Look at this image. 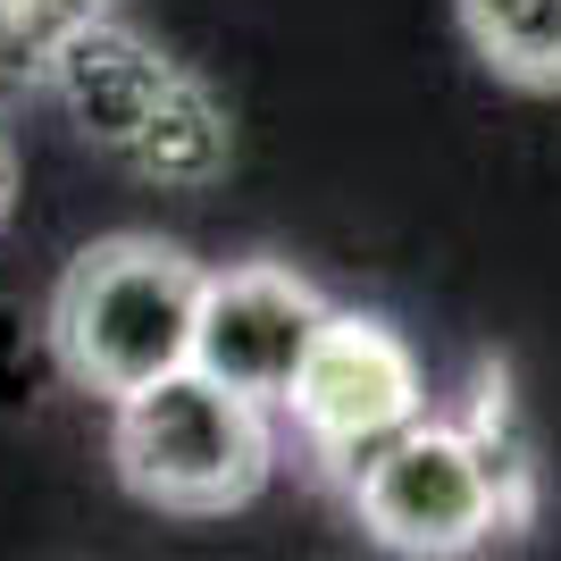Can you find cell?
<instances>
[{
  "instance_id": "cell-1",
  "label": "cell",
  "mask_w": 561,
  "mask_h": 561,
  "mask_svg": "<svg viewBox=\"0 0 561 561\" xmlns=\"http://www.w3.org/2000/svg\"><path fill=\"white\" fill-rule=\"evenodd\" d=\"M352 512L369 545L411 561H453L486 553V545L528 537L537 519V445L512 411V377L503 360L478 369L461 420H411L386 453L352 469Z\"/></svg>"
},
{
  "instance_id": "cell-2",
  "label": "cell",
  "mask_w": 561,
  "mask_h": 561,
  "mask_svg": "<svg viewBox=\"0 0 561 561\" xmlns=\"http://www.w3.org/2000/svg\"><path fill=\"white\" fill-rule=\"evenodd\" d=\"M43 93L68 110V126L117 160L135 185L160 193H202L234 168V117L193 68H176L151 34L117 18H84L50 50Z\"/></svg>"
},
{
  "instance_id": "cell-3",
  "label": "cell",
  "mask_w": 561,
  "mask_h": 561,
  "mask_svg": "<svg viewBox=\"0 0 561 561\" xmlns=\"http://www.w3.org/2000/svg\"><path fill=\"white\" fill-rule=\"evenodd\" d=\"M210 268L185 243L160 234H101L68 260L50 294V360L76 394L126 402L151 377L193 360V319H202Z\"/></svg>"
},
{
  "instance_id": "cell-4",
  "label": "cell",
  "mask_w": 561,
  "mask_h": 561,
  "mask_svg": "<svg viewBox=\"0 0 561 561\" xmlns=\"http://www.w3.org/2000/svg\"><path fill=\"white\" fill-rule=\"evenodd\" d=\"M110 461L126 478L135 503L176 519H227L243 503H260V486L277 478V427L268 402L210 377L202 360L151 377L142 394L110 402Z\"/></svg>"
},
{
  "instance_id": "cell-5",
  "label": "cell",
  "mask_w": 561,
  "mask_h": 561,
  "mask_svg": "<svg viewBox=\"0 0 561 561\" xmlns=\"http://www.w3.org/2000/svg\"><path fill=\"white\" fill-rule=\"evenodd\" d=\"M285 411L302 427L310 461L328 469L335 486H352V469L369 461V453H386L427 411L420 352L402 344L377 310H328V328L310 335L302 369H294Z\"/></svg>"
},
{
  "instance_id": "cell-6",
  "label": "cell",
  "mask_w": 561,
  "mask_h": 561,
  "mask_svg": "<svg viewBox=\"0 0 561 561\" xmlns=\"http://www.w3.org/2000/svg\"><path fill=\"white\" fill-rule=\"evenodd\" d=\"M328 294L285 268V260H243V268H210L202 285V319H193V360L227 386L260 402L294 394V369H302L310 335L328 328Z\"/></svg>"
},
{
  "instance_id": "cell-7",
  "label": "cell",
  "mask_w": 561,
  "mask_h": 561,
  "mask_svg": "<svg viewBox=\"0 0 561 561\" xmlns=\"http://www.w3.org/2000/svg\"><path fill=\"white\" fill-rule=\"evenodd\" d=\"M469 50L512 93H561V0H453Z\"/></svg>"
},
{
  "instance_id": "cell-8",
  "label": "cell",
  "mask_w": 561,
  "mask_h": 561,
  "mask_svg": "<svg viewBox=\"0 0 561 561\" xmlns=\"http://www.w3.org/2000/svg\"><path fill=\"white\" fill-rule=\"evenodd\" d=\"M117 0H0V101L34 93L50 50L68 43L84 18H110Z\"/></svg>"
},
{
  "instance_id": "cell-9",
  "label": "cell",
  "mask_w": 561,
  "mask_h": 561,
  "mask_svg": "<svg viewBox=\"0 0 561 561\" xmlns=\"http://www.w3.org/2000/svg\"><path fill=\"white\" fill-rule=\"evenodd\" d=\"M9 210H18V142L0 135V227H9Z\"/></svg>"
}]
</instances>
